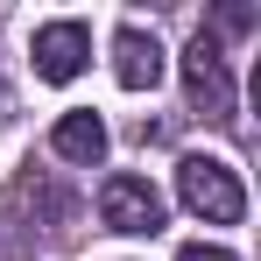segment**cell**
Segmentation results:
<instances>
[{"label":"cell","mask_w":261,"mask_h":261,"mask_svg":"<svg viewBox=\"0 0 261 261\" xmlns=\"http://www.w3.org/2000/svg\"><path fill=\"white\" fill-rule=\"evenodd\" d=\"M99 219H106L113 233H163V198H155L148 176H106Z\"/></svg>","instance_id":"3957f363"},{"label":"cell","mask_w":261,"mask_h":261,"mask_svg":"<svg viewBox=\"0 0 261 261\" xmlns=\"http://www.w3.org/2000/svg\"><path fill=\"white\" fill-rule=\"evenodd\" d=\"M176 198L205 226H240L247 219V191H240L233 163H219V155H184L176 163Z\"/></svg>","instance_id":"6da1fadb"},{"label":"cell","mask_w":261,"mask_h":261,"mask_svg":"<svg viewBox=\"0 0 261 261\" xmlns=\"http://www.w3.org/2000/svg\"><path fill=\"white\" fill-rule=\"evenodd\" d=\"M85 64H92V29L85 21H49V29H36V78L71 85Z\"/></svg>","instance_id":"277c9868"},{"label":"cell","mask_w":261,"mask_h":261,"mask_svg":"<svg viewBox=\"0 0 261 261\" xmlns=\"http://www.w3.org/2000/svg\"><path fill=\"white\" fill-rule=\"evenodd\" d=\"M0 106H7V92H0Z\"/></svg>","instance_id":"9c48e42d"},{"label":"cell","mask_w":261,"mask_h":261,"mask_svg":"<svg viewBox=\"0 0 261 261\" xmlns=\"http://www.w3.org/2000/svg\"><path fill=\"white\" fill-rule=\"evenodd\" d=\"M49 148H57V155H64V163H99V155H106V120H99V113H64V120H57V134H49Z\"/></svg>","instance_id":"8992f818"},{"label":"cell","mask_w":261,"mask_h":261,"mask_svg":"<svg viewBox=\"0 0 261 261\" xmlns=\"http://www.w3.org/2000/svg\"><path fill=\"white\" fill-rule=\"evenodd\" d=\"M176 261H233V254H226V247H184Z\"/></svg>","instance_id":"ba28073f"},{"label":"cell","mask_w":261,"mask_h":261,"mask_svg":"<svg viewBox=\"0 0 261 261\" xmlns=\"http://www.w3.org/2000/svg\"><path fill=\"white\" fill-rule=\"evenodd\" d=\"M219 29H226V36H240V29H254V14H247V7H226V14H219Z\"/></svg>","instance_id":"52a82bcc"},{"label":"cell","mask_w":261,"mask_h":261,"mask_svg":"<svg viewBox=\"0 0 261 261\" xmlns=\"http://www.w3.org/2000/svg\"><path fill=\"white\" fill-rule=\"evenodd\" d=\"M184 92H191V113L205 120H233V78H226V57H219V36H191L184 49Z\"/></svg>","instance_id":"7a4b0ae2"},{"label":"cell","mask_w":261,"mask_h":261,"mask_svg":"<svg viewBox=\"0 0 261 261\" xmlns=\"http://www.w3.org/2000/svg\"><path fill=\"white\" fill-rule=\"evenodd\" d=\"M113 78L127 92H148L155 78H163V49H155V36H141V29H120L113 36Z\"/></svg>","instance_id":"5b68a950"}]
</instances>
